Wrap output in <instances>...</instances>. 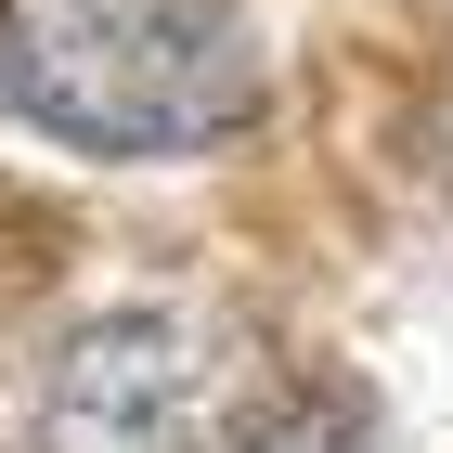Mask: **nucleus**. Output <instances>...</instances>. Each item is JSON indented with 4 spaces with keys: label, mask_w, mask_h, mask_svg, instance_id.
I'll use <instances>...</instances> for the list:
<instances>
[{
    "label": "nucleus",
    "mask_w": 453,
    "mask_h": 453,
    "mask_svg": "<svg viewBox=\"0 0 453 453\" xmlns=\"http://www.w3.org/2000/svg\"><path fill=\"white\" fill-rule=\"evenodd\" d=\"M259 104L234 0H0V117L91 156H195Z\"/></svg>",
    "instance_id": "f257e3e1"
},
{
    "label": "nucleus",
    "mask_w": 453,
    "mask_h": 453,
    "mask_svg": "<svg viewBox=\"0 0 453 453\" xmlns=\"http://www.w3.org/2000/svg\"><path fill=\"white\" fill-rule=\"evenodd\" d=\"M220 349L181 311H104L78 324L39 388V453H208Z\"/></svg>",
    "instance_id": "f03ea898"
},
{
    "label": "nucleus",
    "mask_w": 453,
    "mask_h": 453,
    "mask_svg": "<svg viewBox=\"0 0 453 453\" xmlns=\"http://www.w3.org/2000/svg\"><path fill=\"white\" fill-rule=\"evenodd\" d=\"M246 453H363V441H349L337 415H285V427H259Z\"/></svg>",
    "instance_id": "7ed1b4c3"
}]
</instances>
